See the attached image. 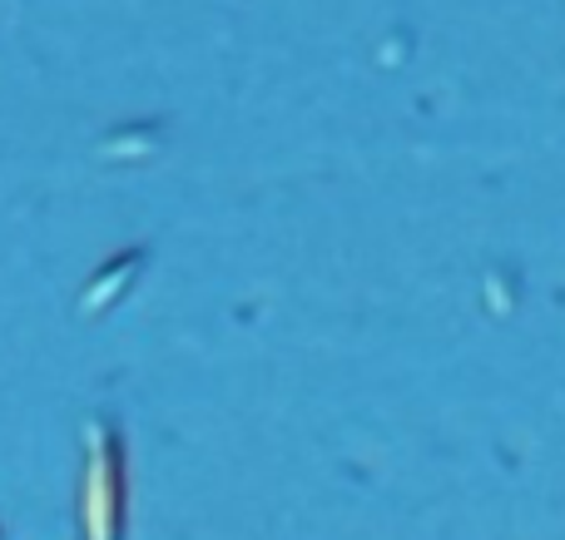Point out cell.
I'll return each mask as SVG.
<instances>
[{
	"label": "cell",
	"instance_id": "cell-1",
	"mask_svg": "<svg viewBox=\"0 0 565 540\" xmlns=\"http://www.w3.org/2000/svg\"><path fill=\"white\" fill-rule=\"evenodd\" d=\"M125 521V462L119 436L105 422L89 426V476H85V531L89 540H119Z\"/></svg>",
	"mask_w": 565,
	"mask_h": 540
}]
</instances>
